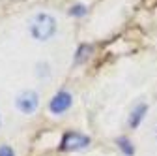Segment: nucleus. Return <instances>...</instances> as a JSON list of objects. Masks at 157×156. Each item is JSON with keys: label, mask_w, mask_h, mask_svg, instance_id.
<instances>
[{"label": "nucleus", "mask_w": 157, "mask_h": 156, "mask_svg": "<svg viewBox=\"0 0 157 156\" xmlns=\"http://www.w3.org/2000/svg\"><path fill=\"white\" fill-rule=\"evenodd\" d=\"M56 30V23H54V19L47 13H39L32 19V23H30V32L32 36L36 38V40H49V38L54 34Z\"/></svg>", "instance_id": "obj_1"}, {"label": "nucleus", "mask_w": 157, "mask_h": 156, "mask_svg": "<svg viewBox=\"0 0 157 156\" xmlns=\"http://www.w3.org/2000/svg\"><path fill=\"white\" fill-rule=\"evenodd\" d=\"M90 145V138L78 132H67L62 138V150H82Z\"/></svg>", "instance_id": "obj_2"}, {"label": "nucleus", "mask_w": 157, "mask_h": 156, "mask_svg": "<svg viewBox=\"0 0 157 156\" xmlns=\"http://www.w3.org/2000/svg\"><path fill=\"white\" fill-rule=\"evenodd\" d=\"M37 104H39V98H37V94L34 90H25L17 96V100H15V105L19 107V111H23L26 115L34 113L37 109Z\"/></svg>", "instance_id": "obj_3"}, {"label": "nucleus", "mask_w": 157, "mask_h": 156, "mask_svg": "<svg viewBox=\"0 0 157 156\" xmlns=\"http://www.w3.org/2000/svg\"><path fill=\"white\" fill-rule=\"evenodd\" d=\"M71 94L69 92H66V90H60L58 94H54V98L51 100V104H49V109L54 113V115H60V113H64V111H67L69 107H71Z\"/></svg>", "instance_id": "obj_4"}, {"label": "nucleus", "mask_w": 157, "mask_h": 156, "mask_svg": "<svg viewBox=\"0 0 157 156\" xmlns=\"http://www.w3.org/2000/svg\"><path fill=\"white\" fill-rule=\"evenodd\" d=\"M146 111H148V107H146V104H139V105H136V107L133 109V113H131V117H129V126H131V128H136V126H139Z\"/></svg>", "instance_id": "obj_5"}, {"label": "nucleus", "mask_w": 157, "mask_h": 156, "mask_svg": "<svg viewBox=\"0 0 157 156\" xmlns=\"http://www.w3.org/2000/svg\"><path fill=\"white\" fill-rule=\"evenodd\" d=\"M118 147L122 149V152L125 154V156H133L135 154V149H133V145H131V141L127 139V138H118Z\"/></svg>", "instance_id": "obj_6"}, {"label": "nucleus", "mask_w": 157, "mask_h": 156, "mask_svg": "<svg viewBox=\"0 0 157 156\" xmlns=\"http://www.w3.org/2000/svg\"><path fill=\"white\" fill-rule=\"evenodd\" d=\"M90 53H92V47H90V45H81V49L77 51V58H75V60H77V62H82Z\"/></svg>", "instance_id": "obj_7"}, {"label": "nucleus", "mask_w": 157, "mask_h": 156, "mask_svg": "<svg viewBox=\"0 0 157 156\" xmlns=\"http://www.w3.org/2000/svg\"><path fill=\"white\" fill-rule=\"evenodd\" d=\"M69 13L75 15V17H82V15H86V6H82V4H75V6H71Z\"/></svg>", "instance_id": "obj_8"}, {"label": "nucleus", "mask_w": 157, "mask_h": 156, "mask_svg": "<svg viewBox=\"0 0 157 156\" xmlns=\"http://www.w3.org/2000/svg\"><path fill=\"white\" fill-rule=\"evenodd\" d=\"M0 156H15V152H13V149H11V147L2 145V147H0Z\"/></svg>", "instance_id": "obj_9"}, {"label": "nucleus", "mask_w": 157, "mask_h": 156, "mask_svg": "<svg viewBox=\"0 0 157 156\" xmlns=\"http://www.w3.org/2000/svg\"><path fill=\"white\" fill-rule=\"evenodd\" d=\"M37 75L41 77V75H49V64H37Z\"/></svg>", "instance_id": "obj_10"}]
</instances>
